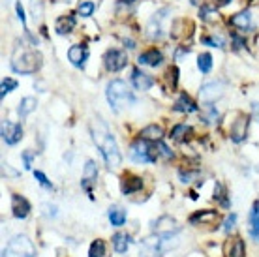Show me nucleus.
<instances>
[{
    "label": "nucleus",
    "mask_w": 259,
    "mask_h": 257,
    "mask_svg": "<svg viewBox=\"0 0 259 257\" xmlns=\"http://www.w3.org/2000/svg\"><path fill=\"white\" fill-rule=\"evenodd\" d=\"M113 246L118 253H126V250L130 248V235L126 233H115L113 235Z\"/></svg>",
    "instance_id": "24"
},
{
    "label": "nucleus",
    "mask_w": 259,
    "mask_h": 257,
    "mask_svg": "<svg viewBox=\"0 0 259 257\" xmlns=\"http://www.w3.org/2000/svg\"><path fill=\"white\" fill-rule=\"evenodd\" d=\"M248 124H250V118H248L246 115L239 113V118L233 120V124H231V132H229V134H231V139H233L235 143H240L246 139Z\"/></svg>",
    "instance_id": "8"
},
{
    "label": "nucleus",
    "mask_w": 259,
    "mask_h": 257,
    "mask_svg": "<svg viewBox=\"0 0 259 257\" xmlns=\"http://www.w3.org/2000/svg\"><path fill=\"white\" fill-rule=\"evenodd\" d=\"M235 222H237V216L235 214H231V216H227V220H226V225H224V229H226L227 233L231 231L235 227Z\"/></svg>",
    "instance_id": "38"
},
{
    "label": "nucleus",
    "mask_w": 259,
    "mask_h": 257,
    "mask_svg": "<svg viewBox=\"0 0 259 257\" xmlns=\"http://www.w3.org/2000/svg\"><path fill=\"white\" fill-rule=\"evenodd\" d=\"M132 83L137 90H149L152 84H154V79L150 77L149 73H145L141 70H134V75H132Z\"/></svg>",
    "instance_id": "18"
},
{
    "label": "nucleus",
    "mask_w": 259,
    "mask_h": 257,
    "mask_svg": "<svg viewBox=\"0 0 259 257\" xmlns=\"http://www.w3.org/2000/svg\"><path fill=\"white\" fill-rule=\"evenodd\" d=\"M104 64L109 71H120L124 66L128 64V58H126V53L118 51V49H109L104 57Z\"/></svg>",
    "instance_id": "6"
},
{
    "label": "nucleus",
    "mask_w": 259,
    "mask_h": 257,
    "mask_svg": "<svg viewBox=\"0 0 259 257\" xmlns=\"http://www.w3.org/2000/svg\"><path fill=\"white\" fill-rule=\"evenodd\" d=\"M250 233L255 240H259V203L253 205V210L250 212Z\"/></svg>",
    "instance_id": "26"
},
{
    "label": "nucleus",
    "mask_w": 259,
    "mask_h": 257,
    "mask_svg": "<svg viewBox=\"0 0 259 257\" xmlns=\"http://www.w3.org/2000/svg\"><path fill=\"white\" fill-rule=\"evenodd\" d=\"M109 220L115 227H120V225H124V222H126V210H122L120 206H111Z\"/></svg>",
    "instance_id": "25"
},
{
    "label": "nucleus",
    "mask_w": 259,
    "mask_h": 257,
    "mask_svg": "<svg viewBox=\"0 0 259 257\" xmlns=\"http://www.w3.org/2000/svg\"><path fill=\"white\" fill-rule=\"evenodd\" d=\"M152 229H154V233L160 235V237H175L177 233L181 231L179 224H177L173 218H169V216H162V218L154 224Z\"/></svg>",
    "instance_id": "7"
},
{
    "label": "nucleus",
    "mask_w": 259,
    "mask_h": 257,
    "mask_svg": "<svg viewBox=\"0 0 259 257\" xmlns=\"http://www.w3.org/2000/svg\"><path fill=\"white\" fill-rule=\"evenodd\" d=\"M165 75H167V79L171 81V89H175V87H177V75H179V70H177L175 66H173V68H169Z\"/></svg>",
    "instance_id": "37"
},
{
    "label": "nucleus",
    "mask_w": 259,
    "mask_h": 257,
    "mask_svg": "<svg viewBox=\"0 0 259 257\" xmlns=\"http://www.w3.org/2000/svg\"><path fill=\"white\" fill-rule=\"evenodd\" d=\"M156 148H158V154L163 156L165 160H169V158H173V152H171V150H169V148L165 147V145H163L162 141H156Z\"/></svg>",
    "instance_id": "35"
},
{
    "label": "nucleus",
    "mask_w": 259,
    "mask_h": 257,
    "mask_svg": "<svg viewBox=\"0 0 259 257\" xmlns=\"http://www.w3.org/2000/svg\"><path fill=\"white\" fill-rule=\"evenodd\" d=\"M13 89H17V81H15V79H4V81H2V98L6 96L8 92H12Z\"/></svg>",
    "instance_id": "34"
},
{
    "label": "nucleus",
    "mask_w": 259,
    "mask_h": 257,
    "mask_svg": "<svg viewBox=\"0 0 259 257\" xmlns=\"http://www.w3.org/2000/svg\"><path fill=\"white\" fill-rule=\"evenodd\" d=\"M162 53L156 51V49H150V51H145L143 55H139V64L141 66H152V68H156V66L162 64Z\"/></svg>",
    "instance_id": "19"
},
{
    "label": "nucleus",
    "mask_w": 259,
    "mask_h": 257,
    "mask_svg": "<svg viewBox=\"0 0 259 257\" xmlns=\"http://www.w3.org/2000/svg\"><path fill=\"white\" fill-rule=\"evenodd\" d=\"M87 57H89V51L84 49L83 45H71L70 51H68V58H70V62L73 66H77V68H83Z\"/></svg>",
    "instance_id": "17"
},
{
    "label": "nucleus",
    "mask_w": 259,
    "mask_h": 257,
    "mask_svg": "<svg viewBox=\"0 0 259 257\" xmlns=\"http://www.w3.org/2000/svg\"><path fill=\"white\" fill-rule=\"evenodd\" d=\"M224 255L226 257H244L246 250H244V240L239 237L229 238L224 244Z\"/></svg>",
    "instance_id": "13"
},
{
    "label": "nucleus",
    "mask_w": 259,
    "mask_h": 257,
    "mask_svg": "<svg viewBox=\"0 0 259 257\" xmlns=\"http://www.w3.org/2000/svg\"><path fill=\"white\" fill-rule=\"evenodd\" d=\"M212 15H214V12L210 10V8H203V10H201V17H203L205 21H210L212 19Z\"/></svg>",
    "instance_id": "41"
},
{
    "label": "nucleus",
    "mask_w": 259,
    "mask_h": 257,
    "mask_svg": "<svg viewBox=\"0 0 259 257\" xmlns=\"http://www.w3.org/2000/svg\"><path fill=\"white\" fill-rule=\"evenodd\" d=\"M141 137L143 139H147V141H162L163 137V130L160 128V126H156V124H150V126H147V128L141 132Z\"/></svg>",
    "instance_id": "23"
},
{
    "label": "nucleus",
    "mask_w": 259,
    "mask_h": 257,
    "mask_svg": "<svg viewBox=\"0 0 259 257\" xmlns=\"http://www.w3.org/2000/svg\"><path fill=\"white\" fill-rule=\"evenodd\" d=\"M229 23L233 26H237V28H240V30H248L252 26V15H250V12H240L237 15H233L229 19Z\"/></svg>",
    "instance_id": "21"
},
{
    "label": "nucleus",
    "mask_w": 259,
    "mask_h": 257,
    "mask_svg": "<svg viewBox=\"0 0 259 257\" xmlns=\"http://www.w3.org/2000/svg\"><path fill=\"white\" fill-rule=\"evenodd\" d=\"M197 66H199V70L203 71V73H208V71H210V68H212V57H210L208 53H203V55H199Z\"/></svg>",
    "instance_id": "30"
},
{
    "label": "nucleus",
    "mask_w": 259,
    "mask_h": 257,
    "mask_svg": "<svg viewBox=\"0 0 259 257\" xmlns=\"http://www.w3.org/2000/svg\"><path fill=\"white\" fill-rule=\"evenodd\" d=\"M173 109L179 111V113H194V111H197V105L192 102V98L190 96L181 94L179 100L175 102V105H173Z\"/></svg>",
    "instance_id": "20"
},
{
    "label": "nucleus",
    "mask_w": 259,
    "mask_h": 257,
    "mask_svg": "<svg viewBox=\"0 0 259 257\" xmlns=\"http://www.w3.org/2000/svg\"><path fill=\"white\" fill-rule=\"evenodd\" d=\"M4 257H36V248H34L32 240H28L25 235H17L10 240Z\"/></svg>",
    "instance_id": "4"
},
{
    "label": "nucleus",
    "mask_w": 259,
    "mask_h": 257,
    "mask_svg": "<svg viewBox=\"0 0 259 257\" xmlns=\"http://www.w3.org/2000/svg\"><path fill=\"white\" fill-rule=\"evenodd\" d=\"M107 102L111 103V107L118 111L120 107L132 105L136 102V96L132 94V90L128 89V84L124 81H111L107 84Z\"/></svg>",
    "instance_id": "3"
},
{
    "label": "nucleus",
    "mask_w": 259,
    "mask_h": 257,
    "mask_svg": "<svg viewBox=\"0 0 259 257\" xmlns=\"http://www.w3.org/2000/svg\"><path fill=\"white\" fill-rule=\"evenodd\" d=\"M34 177H36V180H38V182H39V184H41L44 188H49V190L53 188V184L49 182V180H47V177H46L44 173H41V171H36V173H34Z\"/></svg>",
    "instance_id": "36"
},
{
    "label": "nucleus",
    "mask_w": 259,
    "mask_h": 257,
    "mask_svg": "<svg viewBox=\"0 0 259 257\" xmlns=\"http://www.w3.org/2000/svg\"><path fill=\"white\" fill-rule=\"evenodd\" d=\"M220 218V214L216 212V210H199V212H195L190 216V224L192 225H212L214 222H218Z\"/></svg>",
    "instance_id": "14"
},
{
    "label": "nucleus",
    "mask_w": 259,
    "mask_h": 257,
    "mask_svg": "<svg viewBox=\"0 0 259 257\" xmlns=\"http://www.w3.org/2000/svg\"><path fill=\"white\" fill-rule=\"evenodd\" d=\"M132 158L141 163H152L158 158V150H154V147L141 137L132 145Z\"/></svg>",
    "instance_id": "5"
},
{
    "label": "nucleus",
    "mask_w": 259,
    "mask_h": 257,
    "mask_svg": "<svg viewBox=\"0 0 259 257\" xmlns=\"http://www.w3.org/2000/svg\"><path fill=\"white\" fill-rule=\"evenodd\" d=\"M222 94H224V84L216 83V81L214 83H205L199 90V96L205 103L216 102L218 98H222Z\"/></svg>",
    "instance_id": "10"
},
{
    "label": "nucleus",
    "mask_w": 259,
    "mask_h": 257,
    "mask_svg": "<svg viewBox=\"0 0 259 257\" xmlns=\"http://www.w3.org/2000/svg\"><path fill=\"white\" fill-rule=\"evenodd\" d=\"M233 44H235V49H240L242 45H244V39L242 38H239L237 34H233Z\"/></svg>",
    "instance_id": "42"
},
{
    "label": "nucleus",
    "mask_w": 259,
    "mask_h": 257,
    "mask_svg": "<svg viewBox=\"0 0 259 257\" xmlns=\"http://www.w3.org/2000/svg\"><path fill=\"white\" fill-rule=\"evenodd\" d=\"M15 10H17V17L21 19V23L25 25V28H26V17H25V12H23V6H21L19 2L15 4Z\"/></svg>",
    "instance_id": "40"
},
{
    "label": "nucleus",
    "mask_w": 259,
    "mask_h": 257,
    "mask_svg": "<svg viewBox=\"0 0 259 257\" xmlns=\"http://www.w3.org/2000/svg\"><path fill=\"white\" fill-rule=\"evenodd\" d=\"M12 210H13V216L19 220H25L30 212V203L19 195V193H13L12 195Z\"/></svg>",
    "instance_id": "12"
},
{
    "label": "nucleus",
    "mask_w": 259,
    "mask_h": 257,
    "mask_svg": "<svg viewBox=\"0 0 259 257\" xmlns=\"http://www.w3.org/2000/svg\"><path fill=\"white\" fill-rule=\"evenodd\" d=\"M36 109V100L34 98H23L21 100V103H19V116L21 118H26V116L30 115L32 111Z\"/></svg>",
    "instance_id": "27"
},
{
    "label": "nucleus",
    "mask_w": 259,
    "mask_h": 257,
    "mask_svg": "<svg viewBox=\"0 0 259 257\" xmlns=\"http://www.w3.org/2000/svg\"><path fill=\"white\" fill-rule=\"evenodd\" d=\"M203 44L210 45V47H224L226 45V41H224V38L222 36H207V38H203Z\"/></svg>",
    "instance_id": "33"
},
{
    "label": "nucleus",
    "mask_w": 259,
    "mask_h": 257,
    "mask_svg": "<svg viewBox=\"0 0 259 257\" xmlns=\"http://www.w3.org/2000/svg\"><path fill=\"white\" fill-rule=\"evenodd\" d=\"M105 255V242L104 240H94L89 250V257H104Z\"/></svg>",
    "instance_id": "29"
},
{
    "label": "nucleus",
    "mask_w": 259,
    "mask_h": 257,
    "mask_svg": "<svg viewBox=\"0 0 259 257\" xmlns=\"http://www.w3.org/2000/svg\"><path fill=\"white\" fill-rule=\"evenodd\" d=\"M57 32L59 34H70L73 28H75V17L73 15H66V17H59L57 19Z\"/></svg>",
    "instance_id": "22"
},
{
    "label": "nucleus",
    "mask_w": 259,
    "mask_h": 257,
    "mask_svg": "<svg viewBox=\"0 0 259 257\" xmlns=\"http://www.w3.org/2000/svg\"><path fill=\"white\" fill-rule=\"evenodd\" d=\"M124 2H130V4H132V2H136V0H124Z\"/></svg>",
    "instance_id": "45"
},
{
    "label": "nucleus",
    "mask_w": 259,
    "mask_h": 257,
    "mask_svg": "<svg viewBox=\"0 0 259 257\" xmlns=\"http://www.w3.org/2000/svg\"><path fill=\"white\" fill-rule=\"evenodd\" d=\"M21 137H23V128H21V124L8 122V120L2 122V139H4L8 145L19 143Z\"/></svg>",
    "instance_id": "11"
},
{
    "label": "nucleus",
    "mask_w": 259,
    "mask_h": 257,
    "mask_svg": "<svg viewBox=\"0 0 259 257\" xmlns=\"http://www.w3.org/2000/svg\"><path fill=\"white\" fill-rule=\"evenodd\" d=\"M252 113H253V116H255V120L259 122V102L252 103Z\"/></svg>",
    "instance_id": "43"
},
{
    "label": "nucleus",
    "mask_w": 259,
    "mask_h": 257,
    "mask_svg": "<svg viewBox=\"0 0 259 257\" xmlns=\"http://www.w3.org/2000/svg\"><path fill=\"white\" fill-rule=\"evenodd\" d=\"M92 139L96 143V147L100 148V152L104 156L107 167L118 169L120 161H122L118 145H117V141H115V137L111 135V132L107 130V126H105L100 118H96V120L92 122Z\"/></svg>",
    "instance_id": "1"
},
{
    "label": "nucleus",
    "mask_w": 259,
    "mask_h": 257,
    "mask_svg": "<svg viewBox=\"0 0 259 257\" xmlns=\"http://www.w3.org/2000/svg\"><path fill=\"white\" fill-rule=\"evenodd\" d=\"M94 10H96V4H94V2H83V4H79L77 13L81 17H91L92 13H94Z\"/></svg>",
    "instance_id": "31"
},
{
    "label": "nucleus",
    "mask_w": 259,
    "mask_h": 257,
    "mask_svg": "<svg viewBox=\"0 0 259 257\" xmlns=\"http://www.w3.org/2000/svg\"><path fill=\"white\" fill-rule=\"evenodd\" d=\"M41 66V55L34 49H28L25 44H21L12 58V68L17 73H36Z\"/></svg>",
    "instance_id": "2"
},
{
    "label": "nucleus",
    "mask_w": 259,
    "mask_h": 257,
    "mask_svg": "<svg viewBox=\"0 0 259 257\" xmlns=\"http://www.w3.org/2000/svg\"><path fill=\"white\" fill-rule=\"evenodd\" d=\"M122 193L124 195H130V193H136L143 188V180L141 177H136L132 173H126L122 177Z\"/></svg>",
    "instance_id": "16"
},
{
    "label": "nucleus",
    "mask_w": 259,
    "mask_h": 257,
    "mask_svg": "<svg viewBox=\"0 0 259 257\" xmlns=\"http://www.w3.org/2000/svg\"><path fill=\"white\" fill-rule=\"evenodd\" d=\"M214 199L222 201L224 206H229V201L226 199V190H224V186H222L220 182H216V186H214Z\"/></svg>",
    "instance_id": "32"
},
{
    "label": "nucleus",
    "mask_w": 259,
    "mask_h": 257,
    "mask_svg": "<svg viewBox=\"0 0 259 257\" xmlns=\"http://www.w3.org/2000/svg\"><path fill=\"white\" fill-rule=\"evenodd\" d=\"M192 130H190V126H186V124H177L175 128L171 130V137L175 139V141H184L186 139V134H190Z\"/></svg>",
    "instance_id": "28"
},
{
    "label": "nucleus",
    "mask_w": 259,
    "mask_h": 257,
    "mask_svg": "<svg viewBox=\"0 0 259 257\" xmlns=\"http://www.w3.org/2000/svg\"><path fill=\"white\" fill-rule=\"evenodd\" d=\"M229 2H231V0H214V4H216V6H227Z\"/></svg>",
    "instance_id": "44"
},
{
    "label": "nucleus",
    "mask_w": 259,
    "mask_h": 257,
    "mask_svg": "<svg viewBox=\"0 0 259 257\" xmlns=\"http://www.w3.org/2000/svg\"><path fill=\"white\" fill-rule=\"evenodd\" d=\"M163 250L162 244H160V237H150L145 238L141 244V250H139V257H162Z\"/></svg>",
    "instance_id": "9"
},
{
    "label": "nucleus",
    "mask_w": 259,
    "mask_h": 257,
    "mask_svg": "<svg viewBox=\"0 0 259 257\" xmlns=\"http://www.w3.org/2000/svg\"><path fill=\"white\" fill-rule=\"evenodd\" d=\"M96 177H98V167H96V163L94 161H87V165H84V171H83V182H81V186L89 192V195L92 193L91 186L96 182ZM92 197V195H91Z\"/></svg>",
    "instance_id": "15"
},
{
    "label": "nucleus",
    "mask_w": 259,
    "mask_h": 257,
    "mask_svg": "<svg viewBox=\"0 0 259 257\" xmlns=\"http://www.w3.org/2000/svg\"><path fill=\"white\" fill-rule=\"evenodd\" d=\"M23 158H25V167L30 169L32 167V158H34V152H30V150H26L25 154H23Z\"/></svg>",
    "instance_id": "39"
}]
</instances>
